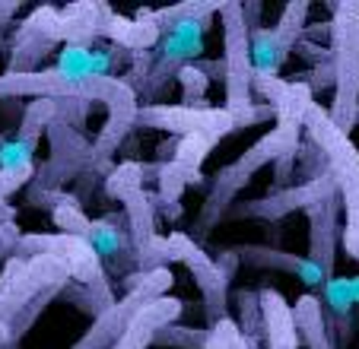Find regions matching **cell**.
Instances as JSON below:
<instances>
[{
  "label": "cell",
  "instance_id": "5b68a950",
  "mask_svg": "<svg viewBox=\"0 0 359 349\" xmlns=\"http://www.w3.org/2000/svg\"><path fill=\"white\" fill-rule=\"evenodd\" d=\"M169 282H172V273L165 267L140 270V273H137V280L128 282L130 296L121 299V302H111L109 308H102L99 315H95L89 334L83 336L74 349H109L111 343L124 334V327L130 324V317H134L147 302H153V299L163 296L165 289H169Z\"/></svg>",
  "mask_w": 359,
  "mask_h": 349
},
{
  "label": "cell",
  "instance_id": "3957f363",
  "mask_svg": "<svg viewBox=\"0 0 359 349\" xmlns=\"http://www.w3.org/2000/svg\"><path fill=\"white\" fill-rule=\"evenodd\" d=\"M331 121L344 134L359 118V4H337L331 20Z\"/></svg>",
  "mask_w": 359,
  "mask_h": 349
},
{
  "label": "cell",
  "instance_id": "7a4b0ae2",
  "mask_svg": "<svg viewBox=\"0 0 359 349\" xmlns=\"http://www.w3.org/2000/svg\"><path fill=\"white\" fill-rule=\"evenodd\" d=\"M213 13H219V4H184V7H172L149 16L156 22V29H163L156 61L143 74L153 86H159L165 76H172L175 70H184L191 61L201 57Z\"/></svg>",
  "mask_w": 359,
  "mask_h": 349
},
{
  "label": "cell",
  "instance_id": "e0dca14e",
  "mask_svg": "<svg viewBox=\"0 0 359 349\" xmlns=\"http://www.w3.org/2000/svg\"><path fill=\"white\" fill-rule=\"evenodd\" d=\"M35 143L39 140L22 134H16L13 140H0V172H29L35 156Z\"/></svg>",
  "mask_w": 359,
  "mask_h": 349
},
{
  "label": "cell",
  "instance_id": "6da1fadb",
  "mask_svg": "<svg viewBox=\"0 0 359 349\" xmlns=\"http://www.w3.org/2000/svg\"><path fill=\"white\" fill-rule=\"evenodd\" d=\"M302 128L309 130L312 146L325 156V168L331 174L337 197L346 210V226L340 232L344 251L353 261H359V149L353 146L350 134H344L331 121V114L321 105H315V102L305 108Z\"/></svg>",
  "mask_w": 359,
  "mask_h": 349
},
{
  "label": "cell",
  "instance_id": "2e32d148",
  "mask_svg": "<svg viewBox=\"0 0 359 349\" xmlns=\"http://www.w3.org/2000/svg\"><path fill=\"white\" fill-rule=\"evenodd\" d=\"M321 315L325 321H344L350 324V315H353V296H350V280L346 276H331V280L321 286Z\"/></svg>",
  "mask_w": 359,
  "mask_h": 349
},
{
  "label": "cell",
  "instance_id": "ffe728a7",
  "mask_svg": "<svg viewBox=\"0 0 359 349\" xmlns=\"http://www.w3.org/2000/svg\"><path fill=\"white\" fill-rule=\"evenodd\" d=\"M29 174H32V168L29 172H0V203L16 194L29 182Z\"/></svg>",
  "mask_w": 359,
  "mask_h": 349
},
{
  "label": "cell",
  "instance_id": "4fadbf2b",
  "mask_svg": "<svg viewBox=\"0 0 359 349\" xmlns=\"http://www.w3.org/2000/svg\"><path fill=\"white\" fill-rule=\"evenodd\" d=\"M248 57L255 80H280V64L286 57V48L280 45L273 29H248Z\"/></svg>",
  "mask_w": 359,
  "mask_h": 349
},
{
  "label": "cell",
  "instance_id": "30bf717a",
  "mask_svg": "<svg viewBox=\"0 0 359 349\" xmlns=\"http://www.w3.org/2000/svg\"><path fill=\"white\" fill-rule=\"evenodd\" d=\"M334 194H337V188H334L331 174L325 172V174H318V178H312V182L299 184V188H286L283 194H271V197H264V200H258V203H248L242 213L280 219L283 213H292V210H309L312 203L327 200V197H334Z\"/></svg>",
  "mask_w": 359,
  "mask_h": 349
},
{
  "label": "cell",
  "instance_id": "277c9868",
  "mask_svg": "<svg viewBox=\"0 0 359 349\" xmlns=\"http://www.w3.org/2000/svg\"><path fill=\"white\" fill-rule=\"evenodd\" d=\"M267 108H242V111H232V108H172V105H153V108H140L137 111L134 124H147V128H163V130H175L182 137H207L210 143H217L223 134L245 124L267 118Z\"/></svg>",
  "mask_w": 359,
  "mask_h": 349
},
{
  "label": "cell",
  "instance_id": "9c48e42d",
  "mask_svg": "<svg viewBox=\"0 0 359 349\" xmlns=\"http://www.w3.org/2000/svg\"><path fill=\"white\" fill-rule=\"evenodd\" d=\"M178 315H182V302H178V299H169V296L153 299V302H147L130 317L124 334L118 336L109 349H147L149 343H156L159 330L169 327Z\"/></svg>",
  "mask_w": 359,
  "mask_h": 349
},
{
  "label": "cell",
  "instance_id": "ac0fdd59",
  "mask_svg": "<svg viewBox=\"0 0 359 349\" xmlns=\"http://www.w3.org/2000/svg\"><path fill=\"white\" fill-rule=\"evenodd\" d=\"M203 349H251V346L245 343L238 324L232 321V317H223V321H217L213 327H207V343H203Z\"/></svg>",
  "mask_w": 359,
  "mask_h": 349
},
{
  "label": "cell",
  "instance_id": "52a82bcc",
  "mask_svg": "<svg viewBox=\"0 0 359 349\" xmlns=\"http://www.w3.org/2000/svg\"><path fill=\"white\" fill-rule=\"evenodd\" d=\"M163 257H175V261L188 264V270L197 276V286L203 289V296L210 302V315L217 321L226 317V289H229V273L219 270L217 264L207 257V251H201L188 235L175 232L163 242Z\"/></svg>",
  "mask_w": 359,
  "mask_h": 349
},
{
  "label": "cell",
  "instance_id": "8992f818",
  "mask_svg": "<svg viewBox=\"0 0 359 349\" xmlns=\"http://www.w3.org/2000/svg\"><path fill=\"white\" fill-rule=\"evenodd\" d=\"M223 13V48H226V108L242 111L251 108V89H255V74H251L248 57V20H245L242 4H219Z\"/></svg>",
  "mask_w": 359,
  "mask_h": 349
},
{
  "label": "cell",
  "instance_id": "5bb4252c",
  "mask_svg": "<svg viewBox=\"0 0 359 349\" xmlns=\"http://www.w3.org/2000/svg\"><path fill=\"white\" fill-rule=\"evenodd\" d=\"M292 321H296L299 340L309 349H334L331 330H327V321H325V315H321L318 296L309 292V296L296 299V305H292Z\"/></svg>",
  "mask_w": 359,
  "mask_h": 349
},
{
  "label": "cell",
  "instance_id": "ba28073f",
  "mask_svg": "<svg viewBox=\"0 0 359 349\" xmlns=\"http://www.w3.org/2000/svg\"><path fill=\"white\" fill-rule=\"evenodd\" d=\"M309 213V261L321 267V273L331 280L334 276V257H337V242H340V197H327L305 210Z\"/></svg>",
  "mask_w": 359,
  "mask_h": 349
},
{
  "label": "cell",
  "instance_id": "8fae6325",
  "mask_svg": "<svg viewBox=\"0 0 359 349\" xmlns=\"http://www.w3.org/2000/svg\"><path fill=\"white\" fill-rule=\"evenodd\" d=\"M258 308H261V324H264V334H267V349H299L292 305H286L283 296L273 292V289H261Z\"/></svg>",
  "mask_w": 359,
  "mask_h": 349
},
{
  "label": "cell",
  "instance_id": "9a60e30c",
  "mask_svg": "<svg viewBox=\"0 0 359 349\" xmlns=\"http://www.w3.org/2000/svg\"><path fill=\"white\" fill-rule=\"evenodd\" d=\"M83 242L86 248L93 251L95 261H105V264H118L124 257V248H128V235L118 228L115 219H95L86 226L83 232Z\"/></svg>",
  "mask_w": 359,
  "mask_h": 349
},
{
  "label": "cell",
  "instance_id": "7c38bea8",
  "mask_svg": "<svg viewBox=\"0 0 359 349\" xmlns=\"http://www.w3.org/2000/svg\"><path fill=\"white\" fill-rule=\"evenodd\" d=\"M236 257L251 261L258 267H277V270H290L296 280H302L309 289H321L327 282V276L321 273V267H315L309 257H296V254H283V251L273 248H232Z\"/></svg>",
  "mask_w": 359,
  "mask_h": 349
},
{
  "label": "cell",
  "instance_id": "44dd1931",
  "mask_svg": "<svg viewBox=\"0 0 359 349\" xmlns=\"http://www.w3.org/2000/svg\"><path fill=\"white\" fill-rule=\"evenodd\" d=\"M182 83H188V99L191 102H201V89H203V76L197 74L194 67H184L182 70Z\"/></svg>",
  "mask_w": 359,
  "mask_h": 349
},
{
  "label": "cell",
  "instance_id": "d6986e66",
  "mask_svg": "<svg viewBox=\"0 0 359 349\" xmlns=\"http://www.w3.org/2000/svg\"><path fill=\"white\" fill-rule=\"evenodd\" d=\"M305 13H309V4H290V7L283 10V16H280V26L273 29L280 39V45L286 48V54H290V48L299 41V35H302V26H305Z\"/></svg>",
  "mask_w": 359,
  "mask_h": 349
}]
</instances>
